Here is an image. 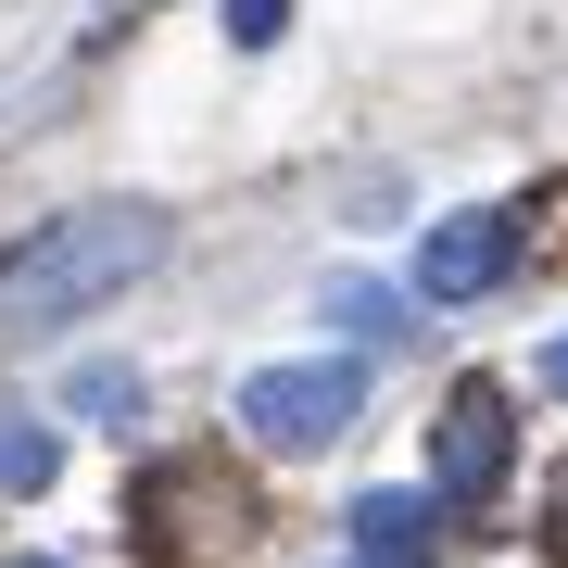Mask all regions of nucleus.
<instances>
[{"label": "nucleus", "instance_id": "nucleus-1", "mask_svg": "<svg viewBox=\"0 0 568 568\" xmlns=\"http://www.w3.org/2000/svg\"><path fill=\"white\" fill-rule=\"evenodd\" d=\"M164 253H178V215H152V203H77V215L26 227V241L0 253V342H39V328L114 304V291L152 278Z\"/></svg>", "mask_w": 568, "mask_h": 568}, {"label": "nucleus", "instance_id": "nucleus-2", "mask_svg": "<svg viewBox=\"0 0 568 568\" xmlns=\"http://www.w3.org/2000/svg\"><path fill=\"white\" fill-rule=\"evenodd\" d=\"M354 417H366V379H354V366H265V379H241L253 455H328Z\"/></svg>", "mask_w": 568, "mask_h": 568}, {"label": "nucleus", "instance_id": "nucleus-3", "mask_svg": "<svg viewBox=\"0 0 568 568\" xmlns=\"http://www.w3.org/2000/svg\"><path fill=\"white\" fill-rule=\"evenodd\" d=\"M241 544V493L215 480V467H152L140 480V556L152 568H203Z\"/></svg>", "mask_w": 568, "mask_h": 568}, {"label": "nucleus", "instance_id": "nucleus-4", "mask_svg": "<svg viewBox=\"0 0 568 568\" xmlns=\"http://www.w3.org/2000/svg\"><path fill=\"white\" fill-rule=\"evenodd\" d=\"M429 467H443L455 506H493V493H506V467H518V417H506V392H493V379H467L455 405H443V429H429Z\"/></svg>", "mask_w": 568, "mask_h": 568}, {"label": "nucleus", "instance_id": "nucleus-5", "mask_svg": "<svg viewBox=\"0 0 568 568\" xmlns=\"http://www.w3.org/2000/svg\"><path fill=\"white\" fill-rule=\"evenodd\" d=\"M506 265H518V227L506 215H443L429 253H417V291H429V304H480V291H506Z\"/></svg>", "mask_w": 568, "mask_h": 568}, {"label": "nucleus", "instance_id": "nucleus-6", "mask_svg": "<svg viewBox=\"0 0 568 568\" xmlns=\"http://www.w3.org/2000/svg\"><path fill=\"white\" fill-rule=\"evenodd\" d=\"M354 556L366 568H429L443 556V493H366L354 506Z\"/></svg>", "mask_w": 568, "mask_h": 568}, {"label": "nucleus", "instance_id": "nucleus-7", "mask_svg": "<svg viewBox=\"0 0 568 568\" xmlns=\"http://www.w3.org/2000/svg\"><path fill=\"white\" fill-rule=\"evenodd\" d=\"M328 316H342L354 342H379V354L417 328V316H405V291H379V278H328Z\"/></svg>", "mask_w": 568, "mask_h": 568}, {"label": "nucleus", "instance_id": "nucleus-8", "mask_svg": "<svg viewBox=\"0 0 568 568\" xmlns=\"http://www.w3.org/2000/svg\"><path fill=\"white\" fill-rule=\"evenodd\" d=\"M51 467H63V443L39 417H0V493H51Z\"/></svg>", "mask_w": 568, "mask_h": 568}, {"label": "nucleus", "instance_id": "nucleus-9", "mask_svg": "<svg viewBox=\"0 0 568 568\" xmlns=\"http://www.w3.org/2000/svg\"><path fill=\"white\" fill-rule=\"evenodd\" d=\"M215 13H227V39H241V51H265V39H291V0H215Z\"/></svg>", "mask_w": 568, "mask_h": 568}, {"label": "nucleus", "instance_id": "nucleus-10", "mask_svg": "<svg viewBox=\"0 0 568 568\" xmlns=\"http://www.w3.org/2000/svg\"><path fill=\"white\" fill-rule=\"evenodd\" d=\"M126 405H140L126 366H77V417H126Z\"/></svg>", "mask_w": 568, "mask_h": 568}, {"label": "nucleus", "instance_id": "nucleus-11", "mask_svg": "<svg viewBox=\"0 0 568 568\" xmlns=\"http://www.w3.org/2000/svg\"><path fill=\"white\" fill-rule=\"evenodd\" d=\"M544 379H556V392H568V342H556V354H544Z\"/></svg>", "mask_w": 568, "mask_h": 568}, {"label": "nucleus", "instance_id": "nucleus-12", "mask_svg": "<svg viewBox=\"0 0 568 568\" xmlns=\"http://www.w3.org/2000/svg\"><path fill=\"white\" fill-rule=\"evenodd\" d=\"M556 544H568V480H556Z\"/></svg>", "mask_w": 568, "mask_h": 568}, {"label": "nucleus", "instance_id": "nucleus-13", "mask_svg": "<svg viewBox=\"0 0 568 568\" xmlns=\"http://www.w3.org/2000/svg\"><path fill=\"white\" fill-rule=\"evenodd\" d=\"M13 568H63V556H13Z\"/></svg>", "mask_w": 568, "mask_h": 568}, {"label": "nucleus", "instance_id": "nucleus-14", "mask_svg": "<svg viewBox=\"0 0 568 568\" xmlns=\"http://www.w3.org/2000/svg\"><path fill=\"white\" fill-rule=\"evenodd\" d=\"M102 13H140V0H102Z\"/></svg>", "mask_w": 568, "mask_h": 568}]
</instances>
